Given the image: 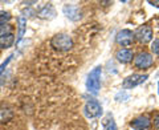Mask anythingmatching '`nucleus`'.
Masks as SVG:
<instances>
[{
    "mask_svg": "<svg viewBox=\"0 0 159 130\" xmlns=\"http://www.w3.org/2000/svg\"><path fill=\"white\" fill-rule=\"evenodd\" d=\"M51 47L58 52H69L73 48V40L66 33H57L51 39Z\"/></svg>",
    "mask_w": 159,
    "mask_h": 130,
    "instance_id": "nucleus-1",
    "label": "nucleus"
},
{
    "mask_svg": "<svg viewBox=\"0 0 159 130\" xmlns=\"http://www.w3.org/2000/svg\"><path fill=\"white\" fill-rule=\"evenodd\" d=\"M101 74H102V68L97 67L89 73L88 80H86V89L88 92L93 94H97L101 88Z\"/></svg>",
    "mask_w": 159,
    "mask_h": 130,
    "instance_id": "nucleus-2",
    "label": "nucleus"
},
{
    "mask_svg": "<svg viewBox=\"0 0 159 130\" xmlns=\"http://www.w3.org/2000/svg\"><path fill=\"white\" fill-rule=\"evenodd\" d=\"M84 114L85 117L89 119H93V118H98L102 116V106L97 100H90L88 101L86 105L84 106Z\"/></svg>",
    "mask_w": 159,
    "mask_h": 130,
    "instance_id": "nucleus-3",
    "label": "nucleus"
},
{
    "mask_svg": "<svg viewBox=\"0 0 159 130\" xmlns=\"http://www.w3.org/2000/svg\"><path fill=\"white\" fill-rule=\"evenodd\" d=\"M148 78L147 74H138V73H134L131 74V76H127L125 80H123L122 82V86L123 89H134L135 86H138V85H141L146 81V80Z\"/></svg>",
    "mask_w": 159,
    "mask_h": 130,
    "instance_id": "nucleus-4",
    "label": "nucleus"
},
{
    "mask_svg": "<svg viewBox=\"0 0 159 130\" xmlns=\"http://www.w3.org/2000/svg\"><path fill=\"white\" fill-rule=\"evenodd\" d=\"M154 63V58L150 53H147V52H141V53H138L135 58H134V65L137 67V69H148Z\"/></svg>",
    "mask_w": 159,
    "mask_h": 130,
    "instance_id": "nucleus-5",
    "label": "nucleus"
},
{
    "mask_svg": "<svg viewBox=\"0 0 159 130\" xmlns=\"http://www.w3.org/2000/svg\"><path fill=\"white\" fill-rule=\"evenodd\" d=\"M134 36H135V39L139 43L147 44L152 40V28L150 26H147V24L146 26H142L134 32Z\"/></svg>",
    "mask_w": 159,
    "mask_h": 130,
    "instance_id": "nucleus-6",
    "label": "nucleus"
},
{
    "mask_svg": "<svg viewBox=\"0 0 159 130\" xmlns=\"http://www.w3.org/2000/svg\"><path fill=\"white\" fill-rule=\"evenodd\" d=\"M134 39H135V36H134L133 31H130V29H122V31H119L117 33L116 41L122 47H130L133 45Z\"/></svg>",
    "mask_w": 159,
    "mask_h": 130,
    "instance_id": "nucleus-7",
    "label": "nucleus"
},
{
    "mask_svg": "<svg viewBox=\"0 0 159 130\" xmlns=\"http://www.w3.org/2000/svg\"><path fill=\"white\" fill-rule=\"evenodd\" d=\"M62 12L69 20H72V21H78V20L81 19V11H80V8L77 6H74V4H65L62 8Z\"/></svg>",
    "mask_w": 159,
    "mask_h": 130,
    "instance_id": "nucleus-8",
    "label": "nucleus"
},
{
    "mask_svg": "<svg viewBox=\"0 0 159 130\" xmlns=\"http://www.w3.org/2000/svg\"><path fill=\"white\" fill-rule=\"evenodd\" d=\"M150 118L146 117V116H141V117H137L135 119H133L130 122V126L134 130H147L150 128Z\"/></svg>",
    "mask_w": 159,
    "mask_h": 130,
    "instance_id": "nucleus-9",
    "label": "nucleus"
},
{
    "mask_svg": "<svg viewBox=\"0 0 159 130\" xmlns=\"http://www.w3.org/2000/svg\"><path fill=\"white\" fill-rule=\"evenodd\" d=\"M15 117V112L11 106L8 105H2L0 106V123H7L12 121Z\"/></svg>",
    "mask_w": 159,
    "mask_h": 130,
    "instance_id": "nucleus-10",
    "label": "nucleus"
},
{
    "mask_svg": "<svg viewBox=\"0 0 159 130\" xmlns=\"http://www.w3.org/2000/svg\"><path fill=\"white\" fill-rule=\"evenodd\" d=\"M37 16L41 17V19H45V20H51V19H53L54 16H56V11H54L52 4L48 3L37 11Z\"/></svg>",
    "mask_w": 159,
    "mask_h": 130,
    "instance_id": "nucleus-11",
    "label": "nucleus"
},
{
    "mask_svg": "<svg viewBox=\"0 0 159 130\" xmlns=\"http://www.w3.org/2000/svg\"><path fill=\"white\" fill-rule=\"evenodd\" d=\"M116 57L119 63H122V64H129L133 60L134 57V53L131 49H127V48H122V49H119V51L117 52L116 54Z\"/></svg>",
    "mask_w": 159,
    "mask_h": 130,
    "instance_id": "nucleus-12",
    "label": "nucleus"
},
{
    "mask_svg": "<svg viewBox=\"0 0 159 130\" xmlns=\"http://www.w3.org/2000/svg\"><path fill=\"white\" fill-rule=\"evenodd\" d=\"M15 35L13 33H6L0 36V49H8L15 44Z\"/></svg>",
    "mask_w": 159,
    "mask_h": 130,
    "instance_id": "nucleus-13",
    "label": "nucleus"
},
{
    "mask_svg": "<svg viewBox=\"0 0 159 130\" xmlns=\"http://www.w3.org/2000/svg\"><path fill=\"white\" fill-rule=\"evenodd\" d=\"M17 37H16V44H19L21 41V39L24 37V33H25V28H27V19L23 16L17 17Z\"/></svg>",
    "mask_w": 159,
    "mask_h": 130,
    "instance_id": "nucleus-14",
    "label": "nucleus"
},
{
    "mask_svg": "<svg viewBox=\"0 0 159 130\" xmlns=\"http://www.w3.org/2000/svg\"><path fill=\"white\" fill-rule=\"evenodd\" d=\"M102 125H103V128H105V130H118L117 123H116V121H114V118H113V116L110 113L103 118Z\"/></svg>",
    "mask_w": 159,
    "mask_h": 130,
    "instance_id": "nucleus-15",
    "label": "nucleus"
},
{
    "mask_svg": "<svg viewBox=\"0 0 159 130\" xmlns=\"http://www.w3.org/2000/svg\"><path fill=\"white\" fill-rule=\"evenodd\" d=\"M11 13L6 11H0V26H6V23H8L11 20Z\"/></svg>",
    "mask_w": 159,
    "mask_h": 130,
    "instance_id": "nucleus-16",
    "label": "nucleus"
},
{
    "mask_svg": "<svg viewBox=\"0 0 159 130\" xmlns=\"http://www.w3.org/2000/svg\"><path fill=\"white\" fill-rule=\"evenodd\" d=\"M12 57H13V54H9V56L6 58V61H3L2 64H0V77L3 76V73H4V71H6V68L8 67V64L11 63V60H12Z\"/></svg>",
    "mask_w": 159,
    "mask_h": 130,
    "instance_id": "nucleus-17",
    "label": "nucleus"
},
{
    "mask_svg": "<svg viewBox=\"0 0 159 130\" xmlns=\"http://www.w3.org/2000/svg\"><path fill=\"white\" fill-rule=\"evenodd\" d=\"M129 98H130V96H129V93H126L125 91L119 92L117 96H116V100H117V101H127Z\"/></svg>",
    "mask_w": 159,
    "mask_h": 130,
    "instance_id": "nucleus-18",
    "label": "nucleus"
},
{
    "mask_svg": "<svg viewBox=\"0 0 159 130\" xmlns=\"http://www.w3.org/2000/svg\"><path fill=\"white\" fill-rule=\"evenodd\" d=\"M151 52L154 54H159V39H155L151 44Z\"/></svg>",
    "mask_w": 159,
    "mask_h": 130,
    "instance_id": "nucleus-19",
    "label": "nucleus"
},
{
    "mask_svg": "<svg viewBox=\"0 0 159 130\" xmlns=\"http://www.w3.org/2000/svg\"><path fill=\"white\" fill-rule=\"evenodd\" d=\"M11 27L9 26H0V36H3V35L6 33H11Z\"/></svg>",
    "mask_w": 159,
    "mask_h": 130,
    "instance_id": "nucleus-20",
    "label": "nucleus"
},
{
    "mask_svg": "<svg viewBox=\"0 0 159 130\" xmlns=\"http://www.w3.org/2000/svg\"><path fill=\"white\" fill-rule=\"evenodd\" d=\"M154 126L157 130H159V113L155 114V117H154Z\"/></svg>",
    "mask_w": 159,
    "mask_h": 130,
    "instance_id": "nucleus-21",
    "label": "nucleus"
},
{
    "mask_svg": "<svg viewBox=\"0 0 159 130\" xmlns=\"http://www.w3.org/2000/svg\"><path fill=\"white\" fill-rule=\"evenodd\" d=\"M151 4V6H154V7H158L159 8V0H154V2H148Z\"/></svg>",
    "mask_w": 159,
    "mask_h": 130,
    "instance_id": "nucleus-22",
    "label": "nucleus"
},
{
    "mask_svg": "<svg viewBox=\"0 0 159 130\" xmlns=\"http://www.w3.org/2000/svg\"><path fill=\"white\" fill-rule=\"evenodd\" d=\"M158 88H159V84H158Z\"/></svg>",
    "mask_w": 159,
    "mask_h": 130,
    "instance_id": "nucleus-23",
    "label": "nucleus"
}]
</instances>
